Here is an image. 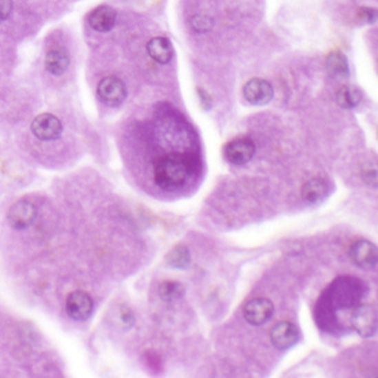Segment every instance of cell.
<instances>
[{
    "instance_id": "1",
    "label": "cell",
    "mask_w": 378,
    "mask_h": 378,
    "mask_svg": "<svg viewBox=\"0 0 378 378\" xmlns=\"http://www.w3.org/2000/svg\"><path fill=\"white\" fill-rule=\"evenodd\" d=\"M366 292V285L359 279L352 276L336 279L316 302L314 317L317 326L330 334L342 332L344 328L339 324L337 312L355 308Z\"/></svg>"
},
{
    "instance_id": "2",
    "label": "cell",
    "mask_w": 378,
    "mask_h": 378,
    "mask_svg": "<svg viewBox=\"0 0 378 378\" xmlns=\"http://www.w3.org/2000/svg\"><path fill=\"white\" fill-rule=\"evenodd\" d=\"M193 170V162L182 154H168L154 165V179L159 188L174 191L187 185Z\"/></svg>"
},
{
    "instance_id": "3",
    "label": "cell",
    "mask_w": 378,
    "mask_h": 378,
    "mask_svg": "<svg viewBox=\"0 0 378 378\" xmlns=\"http://www.w3.org/2000/svg\"><path fill=\"white\" fill-rule=\"evenodd\" d=\"M350 324L361 337L370 339L377 330V314L372 305H357L350 316Z\"/></svg>"
},
{
    "instance_id": "4",
    "label": "cell",
    "mask_w": 378,
    "mask_h": 378,
    "mask_svg": "<svg viewBox=\"0 0 378 378\" xmlns=\"http://www.w3.org/2000/svg\"><path fill=\"white\" fill-rule=\"evenodd\" d=\"M125 83L114 76L103 78L98 85L97 94L101 103L109 107H118L125 103L127 98Z\"/></svg>"
},
{
    "instance_id": "5",
    "label": "cell",
    "mask_w": 378,
    "mask_h": 378,
    "mask_svg": "<svg viewBox=\"0 0 378 378\" xmlns=\"http://www.w3.org/2000/svg\"><path fill=\"white\" fill-rule=\"evenodd\" d=\"M254 154L255 145L250 138H235L225 145L224 158L231 165H246L254 157Z\"/></svg>"
},
{
    "instance_id": "6",
    "label": "cell",
    "mask_w": 378,
    "mask_h": 378,
    "mask_svg": "<svg viewBox=\"0 0 378 378\" xmlns=\"http://www.w3.org/2000/svg\"><path fill=\"white\" fill-rule=\"evenodd\" d=\"M32 132L41 141H54L63 134V123L52 114H41L32 123Z\"/></svg>"
},
{
    "instance_id": "7",
    "label": "cell",
    "mask_w": 378,
    "mask_h": 378,
    "mask_svg": "<svg viewBox=\"0 0 378 378\" xmlns=\"http://www.w3.org/2000/svg\"><path fill=\"white\" fill-rule=\"evenodd\" d=\"M94 301L92 296L83 291H74L65 300V312L70 319L83 322L92 316Z\"/></svg>"
},
{
    "instance_id": "8",
    "label": "cell",
    "mask_w": 378,
    "mask_h": 378,
    "mask_svg": "<svg viewBox=\"0 0 378 378\" xmlns=\"http://www.w3.org/2000/svg\"><path fill=\"white\" fill-rule=\"evenodd\" d=\"M37 216V208L28 200H19L9 209L7 219L16 230H25L32 225Z\"/></svg>"
},
{
    "instance_id": "9",
    "label": "cell",
    "mask_w": 378,
    "mask_h": 378,
    "mask_svg": "<svg viewBox=\"0 0 378 378\" xmlns=\"http://www.w3.org/2000/svg\"><path fill=\"white\" fill-rule=\"evenodd\" d=\"M274 305L270 300L259 297L249 302L243 310V316L249 324L260 326L273 316Z\"/></svg>"
},
{
    "instance_id": "10",
    "label": "cell",
    "mask_w": 378,
    "mask_h": 378,
    "mask_svg": "<svg viewBox=\"0 0 378 378\" xmlns=\"http://www.w3.org/2000/svg\"><path fill=\"white\" fill-rule=\"evenodd\" d=\"M350 256L354 264L363 270H372L377 265L376 245L367 240H359L350 246Z\"/></svg>"
},
{
    "instance_id": "11",
    "label": "cell",
    "mask_w": 378,
    "mask_h": 378,
    "mask_svg": "<svg viewBox=\"0 0 378 378\" xmlns=\"http://www.w3.org/2000/svg\"><path fill=\"white\" fill-rule=\"evenodd\" d=\"M271 342L277 350H288L299 342L300 330L291 322H279L271 330Z\"/></svg>"
},
{
    "instance_id": "12",
    "label": "cell",
    "mask_w": 378,
    "mask_h": 378,
    "mask_svg": "<svg viewBox=\"0 0 378 378\" xmlns=\"http://www.w3.org/2000/svg\"><path fill=\"white\" fill-rule=\"evenodd\" d=\"M243 94L248 103L254 105H264L273 98V87L268 80L254 78L245 83Z\"/></svg>"
},
{
    "instance_id": "13",
    "label": "cell",
    "mask_w": 378,
    "mask_h": 378,
    "mask_svg": "<svg viewBox=\"0 0 378 378\" xmlns=\"http://www.w3.org/2000/svg\"><path fill=\"white\" fill-rule=\"evenodd\" d=\"M117 21V12L108 5L96 7L88 16L89 26L98 32H108Z\"/></svg>"
},
{
    "instance_id": "14",
    "label": "cell",
    "mask_w": 378,
    "mask_h": 378,
    "mask_svg": "<svg viewBox=\"0 0 378 378\" xmlns=\"http://www.w3.org/2000/svg\"><path fill=\"white\" fill-rule=\"evenodd\" d=\"M47 72L54 76H61L70 65V57L67 49L61 46L52 47L45 57Z\"/></svg>"
},
{
    "instance_id": "15",
    "label": "cell",
    "mask_w": 378,
    "mask_h": 378,
    "mask_svg": "<svg viewBox=\"0 0 378 378\" xmlns=\"http://www.w3.org/2000/svg\"><path fill=\"white\" fill-rule=\"evenodd\" d=\"M147 52L156 63L165 65L174 59V49L170 40L165 37H154L147 43Z\"/></svg>"
},
{
    "instance_id": "16",
    "label": "cell",
    "mask_w": 378,
    "mask_h": 378,
    "mask_svg": "<svg viewBox=\"0 0 378 378\" xmlns=\"http://www.w3.org/2000/svg\"><path fill=\"white\" fill-rule=\"evenodd\" d=\"M328 193V187L324 180L314 178L304 183L302 187V198L305 202L316 204L325 199Z\"/></svg>"
},
{
    "instance_id": "17",
    "label": "cell",
    "mask_w": 378,
    "mask_h": 378,
    "mask_svg": "<svg viewBox=\"0 0 378 378\" xmlns=\"http://www.w3.org/2000/svg\"><path fill=\"white\" fill-rule=\"evenodd\" d=\"M165 261L170 268L185 270L189 268L191 263L190 251L185 245H176L165 256Z\"/></svg>"
},
{
    "instance_id": "18",
    "label": "cell",
    "mask_w": 378,
    "mask_h": 378,
    "mask_svg": "<svg viewBox=\"0 0 378 378\" xmlns=\"http://www.w3.org/2000/svg\"><path fill=\"white\" fill-rule=\"evenodd\" d=\"M326 67L328 72L334 77L345 79L350 76L348 63L342 52H334L328 54L326 59Z\"/></svg>"
},
{
    "instance_id": "19",
    "label": "cell",
    "mask_w": 378,
    "mask_h": 378,
    "mask_svg": "<svg viewBox=\"0 0 378 378\" xmlns=\"http://www.w3.org/2000/svg\"><path fill=\"white\" fill-rule=\"evenodd\" d=\"M361 96L359 89L353 85H344L336 94V100L342 108L353 109L361 103Z\"/></svg>"
},
{
    "instance_id": "20",
    "label": "cell",
    "mask_w": 378,
    "mask_h": 378,
    "mask_svg": "<svg viewBox=\"0 0 378 378\" xmlns=\"http://www.w3.org/2000/svg\"><path fill=\"white\" fill-rule=\"evenodd\" d=\"M185 293V288L180 282L165 281L159 287V295L165 302H174L181 299Z\"/></svg>"
},
{
    "instance_id": "21",
    "label": "cell",
    "mask_w": 378,
    "mask_h": 378,
    "mask_svg": "<svg viewBox=\"0 0 378 378\" xmlns=\"http://www.w3.org/2000/svg\"><path fill=\"white\" fill-rule=\"evenodd\" d=\"M214 25L213 18L208 14H196L191 19V27L196 32H210Z\"/></svg>"
},
{
    "instance_id": "22",
    "label": "cell",
    "mask_w": 378,
    "mask_h": 378,
    "mask_svg": "<svg viewBox=\"0 0 378 378\" xmlns=\"http://www.w3.org/2000/svg\"><path fill=\"white\" fill-rule=\"evenodd\" d=\"M361 176L367 185L372 188L377 187V169L375 163H366L361 169Z\"/></svg>"
},
{
    "instance_id": "23",
    "label": "cell",
    "mask_w": 378,
    "mask_h": 378,
    "mask_svg": "<svg viewBox=\"0 0 378 378\" xmlns=\"http://www.w3.org/2000/svg\"><path fill=\"white\" fill-rule=\"evenodd\" d=\"M119 314L120 319H121V322H123L125 327H131L134 324L136 317H134V312L128 306L121 305L120 306Z\"/></svg>"
},
{
    "instance_id": "24",
    "label": "cell",
    "mask_w": 378,
    "mask_h": 378,
    "mask_svg": "<svg viewBox=\"0 0 378 378\" xmlns=\"http://www.w3.org/2000/svg\"><path fill=\"white\" fill-rule=\"evenodd\" d=\"M14 3L12 0H0V23L8 19L12 14Z\"/></svg>"
},
{
    "instance_id": "25",
    "label": "cell",
    "mask_w": 378,
    "mask_h": 378,
    "mask_svg": "<svg viewBox=\"0 0 378 378\" xmlns=\"http://www.w3.org/2000/svg\"><path fill=\"white\" fill-rule=\"evenodd\" d=\"M359 14L363 19L366 20L368 23H372L376 19V10L372 8H361L359 10Z\"/></svg>"
}]
</instances>
